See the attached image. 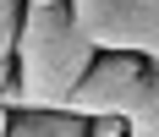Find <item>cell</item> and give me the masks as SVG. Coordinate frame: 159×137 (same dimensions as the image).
Segmentation results:
<instances>
[{
  "mask_svg": "<svg viewBox=\"0 0 159 137\" xmlns=\"http://www.w3.org/2000/svg\"><path fill=\"white\" fill-rule=\"evenodd\" d=\"M93 55H99V44L71 16V0H28L16 44H11L16 104H71V88L93 66Z\"/></svg>",
  "mask_w": 159,
  "mask_h": 137,
  "instance_id": "obj_1",
  "label": "cell"
},
{
  "mask_svg": "<svg viewBox=\"0 0 159 137\" xmlns=\"http://www.w3.org/2000/svg\"><path fill=\"white\" fill-rule=\"evenodd\" d=\"M148 55L137 49H99L93 66L82 71V82L71 88V110L82 115H132V104L148 88Z\"/></svg>",
  "mask_w": 159,
  "mask_h": 137,
  "instance_id": "obj_2",
  "label": "cell"
},
{
  "mask_svg": "<svg viewBox=\"0 0 159 137\" xmlns=\"http://www.w3.org/2000/svg\"><path fill=\"white\" fill-rule=\"evenodd\" d=\"M71 16L99 49L159 55V0H71Z\"/></svg>",
  "mask_w": 159,
  "mask_h": 137,
  "instance_id": "obj_3",
  "label": "cell"
},
{
  "mask_svg": "<svg viewBox=\"0 0 159 137\" xmlns=\"http://www.w3.org/2000/svg\"><path fill=\"white\" fill-rule=\"evenodd\" d=\"M11 137H88V115L71 104H16Z\"/></svg>",
  "mask_w": 159,
  "mask_h": 137,
  "instance_id": "obj_4",
  "label": "cell"
},
{
  "mask_svg": "<svg viewBox=\"0 0 159 137\" xmlns=\"http://www.w3.org/2000/svg\"><path fill=\"white\" fill-rule=\"evenodd\" d=\"M154 66V61H148ZM126 132L132 137H159V66L148 71V88H143V99L132 104V115H126Z\"/></svg>",
  "mask_w": 159,
  "mask_h": 137,
  "instance_id": "obj_5",
  "label": "cell"
},
{
  "mask_svg": "<svg viewBox=\"0 0 159 137\" xmlns=\"http://www.w3.org/2000/svg\"><path fill=\"white\" fill-rule=\"evenodd\" d=\"M88 132L93 137H132L126 132V115H88Z\"/></svg>",
  "mask_w": 159,
  "mask_h": 137,
  "instance_id": "obj_6",
  "label": "cell"
},
{
  "mask_svg": "<svg viewBox=\"0 0 159 137\" xmlns=\"http://www.w3.org/2000/svg\"><path fill=\"white\" fill-rule=\"evenodd\" d=\"M0 99L16 104V61H11V55H0Z\"/></svg>",
  "mask_w": 159,
  "mask_h": 137,
  "instance_id": "obj_7",
  "label": "cell"
},
{
  "mask_svg": "<svg viewBox=\"0 0 159 137\" xmlns=\"http://www.w3.org/2000/svg\"><path fill=\"white\" fill-rule=\"evenodd\" d=\"M11 132V104H6V99H0V137Z\"/></svg>",
  "mask_w": 159,
  "mask_h": 137,
  "instance_id": "obj_8",
  "label": "cell"
},
{
  "mask_svg": "<svg viewBox=\"0 0 159 137\" xmlns=\"http://www.w3.org/2000/svg\"><path fill=\"white\" fill-rule=\"evenodd\" d=\"M148 61H154V66H159V55H148Z\"/></svg>",
  "mask_w": 159,
  "mask_h": 137,
  "instance_id": "obj_9",
  "label": "cell"
}]
</instances>
